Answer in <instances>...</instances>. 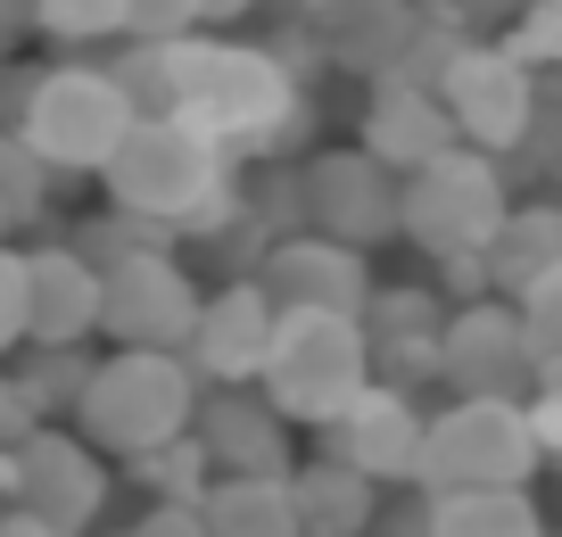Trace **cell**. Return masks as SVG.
Instances as JSON below:
<instances>
[{
  "mask_svg": "<svg viewBox=\"0 0 562 537\" xmlns=\"http://www.w3.org/2000/svg\"><path fill=\"white\" fill-rule=\"evenodd\" d=\"M158 116H182L199 133H215L232 157L290 149V133L306 124V83L273 42L248 34H182L166 42V100Z\"/></svg>",
  "mask_w": 562,
  "mask_h": 537,
  "instance_id": "obj_1",
  "label": "cell"
},
{
  "mask_svg": "<svg viewBox=\"0 0 562 537\" xmlns=\"http://www.w3.org/2000/svg\"><path fill=\"white\" fill-rule=\"evenodd\" d=\"M100 191H108V208H116L124 224L158 232V240H175V232H215L240 208V157L215 133L182 124V116H140L133 133H124V149L108 157Z\"/></svg>",
  "mask_w": 562,
  "mask_h": 537,
  "instance_id": "obj_2",
  "label": "cell"
},
{
  "mask_svg": "<svg viewBox=\"0 0 562 537\" xmlns=\"http://www.w3.org/2000/svg\"><path fill=\"white\" fill-rule=\"evenodd\" d=\"M0 108H9V133H25V149L50 174H91L100 182L108 157L124 149V133L140 124L133 91L116 83V67H91V58H50V67L0 75Z\"/></svg>",
  "mask_w": 562,
  "mask_h": 537,
  "instance_id": "obj_3",
  "label": "cell"
},
{
  "mask_svg": "<svg viewBox=\"0 0 562 537\" xmlns=\"http://www.w3.org/2000/svg\"><path fill=\"white\" fill-rule=\"evenodd\" d=\"M199 398H207V381H199V365L182 347H108L100 365H91V381H83V405H75L67 422L100 455H124V463H133L140 447H166V438L191 430Z\"/></svg>",
  "mask_w": 562,
  "mask_h": 537,
  "instance_id": "obj_4",
  "label": "cell"
},
{
  "mask_svg": "<svg viewBox=\"0 0 562 537\" xmlns=\"http://www.w3.org/2000/svg\"><path fill=\"white\" fill-rule=\"evenodd\" d=\"M372 381H381V372H372L364 314L281 306V323H273V356H265L257 389L281 405V414H290V430H323V422H339Z\"/></svg>",
  "mask_w": 562,
  "mask_h": 537,
  "instance_id": "obj_5",
  "label": "cell"
},
{
  "mask_svg": "<svg viewBox=\"0 0 562 537\" xmlns=\"http://www.w3.org/2000/svg\"><path fill=\"white\" fill-rule=\"evenodd\" d=\"M505 215H513V174H505V157L472 149V141L397 174V240H414L430 265L480 257Z\"/></svg>",
  "mask_w": 562,
  "mask_h": 537,
  "instance_id": "obj_6",
  "label": "cell"
},
{
  "mask_svg": "<svg viewBox=\"0 0 562 537\" xmlns=\"http://www.w3.org/2000/svg\"><path fill=\"white\" fill-rule=\"evenodd\" d=\"M538 471H546V447H538V422H529L521 398H456L422 430L414 488L422 496H447V488H529Z\"/></svg>",
  "mask_w": 562,
  "mask_h": 537,
  "instance_id": "obj_7",
  "label": "cell"
},
{
  "mask_svg": "<svg viewBox=\"0 0 562 537\" xmlns=\"http://www.w3.org/2000/svg\"><path fill=\"white\" fill-rule=\"evenodd\" d=\"M439 100H447V116H456V141H472V149H488V157L513 166L529 124L546 116V75L529 67L505 34L496 42H456V58L439 67Z\"/></svg>",
  "mask_w": 562,
  "mask_h": 537,
  "instance_id": "obj_8",
  "label": "cell"
},
{
  "mask_svg": "<svg viewBox=\"0 0 562 537\" xmlns=\"http://www.w3.org/2000/svg\"><path fill=\"white\" fill-rule=\"evenodd\" d=\"M207 290L166 240H140L100 265V339L108 347H191Z\"/></svg>",
  "mask_w": 562,
  "mask_h": 537,
  "instance_id": "obj_9",
  "label": "cell"
},
{
  "mask_svg": "<svg viewBox=\"0 0 562 537\" xmlns=\"http://www.w3.org/2000/svg\"><path fill=\"white\" fill-rule=\"evenodd\" d=\"M439 381L456 398H529L538 381V347H529V323H521V298H456L447 306V331H439Z\"/></svg>",
  "mask_w": 562,
  "mask_h": 537,
  "instance_id": "obj_10",
  "label": "cell"
},
{
  "mask_svg": "<svg viewBox=\"0 0 562 537\" xmlns=\"http://www.w3.org/2000/svg\"><path fill=\"white\" fill-rule=\"evenodd\" d=\"M9 504L42 513L67 537H91L100 513H108V455L91 447L75 422H42V430L18 447V488H9Z\"/></svg>",
  "mask_w": 562,
  "mask_h": 537,
  "instance_id": "obj_11",
  "label": "cell"
},
{
  "mask_svg": "<svg viewBox=\"0 0 562 537\" xmlns=\"http://www.w3.org/2000/svg\"><path fill=\"white\" fill-rule=\"evenodd\" d=\"M299 191H306V224L331 232L348 248H381L397 240V166L348 141V149H315L299 166Z\"/></svg>",
  "mask_w": 562,
  "mask_h": 537,
  "instance_id": "obj_12",
  "label": "cell"
},
{
  "mask_svg": "<svg viewBox=\"0 0 562 537\" xmlns=\"http://www.w3.org/2000/svg\"><path fill=\"white\" fill-rule=\"evenodd\" d=\"M273 323H281V298L265 290L257 273H232V281L207 290V306H199L182 356L199 365L207 389H248L265 372V356H273Z\"/></svg>",
  "mask_w": 562,
  "mask_h": 537,
  "instance_id": "obj_13",
  "label": "cell"
},
{
  "mask_svg": "<svg viewBox=\"0 0 562 537\" xmlns=\"http://www.w3.org/2000/svg\"><path fill=\"white\" fill-rule=\"evenodd\" d=\"M422 430H430V414H422L414 389L372 381L339 422H323V430H315V447H323V455H339V463H356L364 480H381V488H414Z\"/></svg>",
  "mask_w": 562,
  "mask_h": 537,
  "instance_id": "obj_14",
  "label": "cell"
},
{
  "mask_svg": "<svg viewBox=\"0 0 562 537\" xmlns=\"http://www.w3.org/2000/svg\"><path fill=\"white\" fill-rule=\"evenodd\" d=\"M257 281L281 298V306H331V314H364L372 290H381V281H372V265H364V248L331 240V232H315V224L281 232V240L265 248Z\"/></svg>",
  "mask_w": 562,
  "mask_h": 537,
  "instance_id": "obj_15",
  "label": "cell"
},
{
  "mask_svg": "<svg viewBox=\"0 0 562 537\" xmlns=\"http://www.w3.org/2000/svg\"><path fill=\"white\" fill-rule=\"evenodd\" d=\"M315 51L331 58L339 75H397L405 51L422 34V0H323V9H299Z\"/></svg>",
  "mask_w": 562,
  "mask_h": 537,
  "instance_id": "obj_16",
  "label": "cell"
},
{
  "mask_svg": "<svg viewBox=\"0 0 562 537\" xmlns=\"http://www.w3.org/2000/svg\"><path fill=\"white\" fill-rule=\"evenodd\" d=\"M25 339L34 347H91L100 339V265L75 240L25 248Z\"/></svg>",
  "mask_w": 562,
  "mask_h": 537,
  "instance_id": "obj_17",
  "label": "cell"
},
{
  "mask_svg": "<svg viewBox=\"0 0 562 537\" xmlns=\"http://www.w3.org/2000/svg\"><path fill=\"white\" fill-rule=\"evenodd\" d=\"M356 141H364L381 166L414 174L422 157L456 149V116H447V100L430 83H414V75H372V83H364V116H356Z\"/></svg>",
  "mask_w": 562,
  "mask_h": 537,
  "instance_id": "obj_18",
  "label": "cell"
},
{
  "mask_svg": "<svg viewBox=\"0 0 562 537\" xmlns=\"http://www.w3.org/2000/svg\"><path fill=\"white\" fill-rule=\"evenodd\" d=\"M439 331H447V306H439L430 290H414V281L372 290V306H364L372 372H381V381H397V389L439 381Z\"/></svg>",
  "mask_w": 562,
  "mask_h": 537,
  "instance_id": "obj_19",
  "label": "cell"
},
{
  "mask_svg": "<svg viewBox=\"0 0 562 537\" xmlns=\"http://www.w3.org/2000/svg\"><path fill=\"white\" fill-rule=\"evenodd\" d=\"M191 430L207 438L215 471H299L290 463V414H281L257 381L248 389H207Z\"/></svg>",
  "mask_w": 562,
  "mask_h": 537,
  "instance_id": "obj_20",
  "label": "cell"
},
{
  "mask_svg": "<svg viewBox=\"0 0 562 537\" xmlns=\"http://www.w3.org/2000/svg\"><path fill=\"white\" fill-rule=\"evenodd\" d=\"M199 513H207V537H306L290 471H215Z\"/></svg>",
  "mask_w": 562,
  "mask_h": 537,
  "instance_id": "obj_21",
  "label": "cell"
},
{
  "mask_svg": "<svg viewBox=\"0 0 562 537\" xmlns=\"http://www.w3.org/2000/svg\"><path fill=\"white\" fill-rule=\"evenodd\" d=\"M290 496L306 513V537H372V521H381V480H364L356 463H339L323 447L290 471Z\"/></svg>",
  "mask_w": 562,
  "mask_h": 537,
  "instance_id": "obj_22",
  "label": "cell"
},
{
  "mask_svg": "<svg viewBox=\"0 0 562 537\" xmlns=\"http://www.w3.org/2000/svg\"><path fill=\"white\" fill-rule=\"evenodd\" d=\"M480 265H488L496 298L538 290V281L562 265V208H554V199H513V215L496 224V240L480 248Z\"/></svg>",
  "mask_w": 562,
  "mask_h": 537,
  "instance_id": "obj_23",
  "label": "cell"
},
{
  "mask_svg": "<svg viewBox=\"0 0 562 537\" xmlns=\"http://www.w3.org/2000/svg\"><path fill=\"white\" fill-rule=\"evenodd\" d=\"M430 537H554L529 488H447L430 496Z\"/></svg>",
  "mask_w": 562,
  "mask_h": 537,
  "instance_id": "obj_24",
  "label": "cell"
},
{
  "mask_svg": "<svg viewBox=\"0 0 562 537\" xmlns=\"http://www.w3.org/2000/svg\"><path fill=\"white\" fill-rule=\"evenodd\" d=\"M34 34L58 51H100V42H133V9L124 0H34Z\"/></svg>",
  "mask_w": 562,
  "mask_h": 537,
  "instance_id": "obj_25",
  "label": "cell"
},
{
  "mask_svg": "<svg viewBox=\"0 0 562 537\" xmlns=\"http://www.w3.org/2000/svg\"><path fill=\"white\" fill-rule=\"evenodd\" d=\"M91 347H34L25 339V365H18V381H25V398L42 405V422H58V414H75L83 405V381H91Z\"/></svg>",
  "mask_w": 562,
  "mask_h": 537,
  "instance_id": "obj_26",
  "label": "cell"
},
{
  "mask_svg": "<svg viewBox=\"0 0 562 537\" xmlns=\"http://www.w3.org/2000/svg\"><path fill=\"white\" fill-rule=\"evenodd\" d=\"M42 199H50V166L25 149V133L0 124V240H18V232L42 215Z\"/></svg>",
  "mask_w": 562,
  "mask_h": 537,
  "instance_id": "obj_27",
  "label": "cell"
},
{
  "mask_svg": "<svg viewBox=\"0 0 562 537\" xmlns=\"http://www.w3.org/2000/svg\"><path fill=\"white\" fill-rule=\"evenodd\" d=\"M133 480L149 488V496H207L215 455H207V438H199V430H182V438H166V447H140L133 455Z\"/></svg>",
  "mask_w": 562,
  "mask_h": 537,
  "instance_id": "obj_28",
  "label": "cell"
},
{
  "mask_svg": "<svg viewBox=\"0 0 562 537\" xmlns=\"http://www.w3.org/2000/svg\"><path fill=\"white\" fill-rule=\"evenodd\" d=\"M505 42L538 75H562V0H521V18L505 25Z\"/></svg>",
  "mask_w": 562,
  "mask_h": 537,
  "instance_id": "obj_29",
  "label": "cell"
},
{
  "mask_svg": "<svg viewBox=\"0 0 562 537\" xmlns=\"http://www.w3.org/2000/svg\"><path fill=\"white\" fill-rule=\"evenodd\" d=\"M521 323H529V347H538V365H562V265L521 290Z\"/></svg>",
  "mask_w": 562,
  "mask_h": 537,
  "instance_id": "obj_30",
  "label": "cell"
},
{
  "mask_svg": "<svg viewBox=\"0 0 562 537\" xmlns=\"http://www.w3.org/2000/svg\"><path fill=\"white\" fill-rule=\"evenodd\" d=\"M422 18L456 25V34H472V42H496L513 18H521V0H422Z\"/></svg>",
  "mask_w": 562,
  "mask_h": 537,
  "instance_id": "obj_31",
  "label": "cell"
},
{
  "mask_svg": "<svg viewBox=\"0 0 562 537\" xmlns=\"http://www.w3.org/2000/svg\"><path fill=\"white\" fill-rule=\"evenodd\" d=\"M133 9V42H182V34H199V0H124Z\"/></svg>",
  "mask_w": 562,
  "mask_h": 537,
  "instance_id": "obj_32",
  "label": "cell"
},
{
  "mask_svg": "<svg viewBox=\"0 0 562 537\" xmlns=\"http://www.w3.org/2000/svg\"><path fill=\"white\" fill-rule=\"evenodd\" d=\"M529 422H538V447H546V463L562 471V365H538V381H529Z\"/></svg>",
  "mask_w": 562,
  "mask_h": 537,
  "instance_id": "obj_33",
  "label": "cell"
},
{
  "mask_svg": "<svg viewBox=\"0 0 562 537\" xmlns=\"http://www.w3.org/2000/svg\"><path fill=\"white\" fill-rule=\"evenodd\" d=\"M25 347V248L0 240V356Z\"/></svg>",
  "mask_w": 562,
  "mask_h": 537,
  "instance_id": "obj_34",
  "label": "cell"
},
{
  "mask_svg": "<svg viewBox=\"0 0 562 537\" xmlns=\"http://www.w3.org/2000/svg\"><path fill=\"white\" fill-rule=\"evenodd\" d=\"M133 537H207V513H199V496H149Z\"/></svg>",
  "mask_w": 562,
  "mask_h": 537,
  "instance_id": "obj_35",
  "label": "cell"
},
{
  "mask_svg": "<svg viewBox=\"0 0 562 537\" xmlns=\"http://www.w3.org/2000/svg\"><path fill=\"white\" fill-rule=\"evenodd\" d=\"M42 430V405L25 398V381L9 365H0V447H25V438Z\"/></svg>",
  "mask_w": 562,
  "mask_h": 537,
  "instance_id": "obj_36",
  "label": "cell"
},
{
  "mask_svg": "<svg viewBox=\"0 0 562 537\" xmlns=\"http://www.w3.org/2000/svg\"><path fill=\"white\" fill-rule=\"evenodd\" d=\"M372 537H430V496H405V504H381V521H372Z\"/></svg>",
  "mask_w": 562,
  "mask_h": 537,
  "instance_id": "obj_37",
  "label": "cell"
},
{
  "mask_svg": "<svg viewBox=\"0 0 562 537\" xmlns=\"http://www.w3.org/2000/svg\"><path fill=\"white\" fill-rule=\"evenodd\" d=\"M265 0H199V18H207V34H240L248 18H257Z\"/></svg>",
  "mask_w": 562,
  "mask_h": 537,
  "instance_id": "obj_38",
  "label": "cell"
},
{
  "mask_svg": "<svg viewBox=\"0 0 562 537\" xmlns=\"http://www.w3.org/2000/svg\"><path fill=\"white\" fill-rule=\"evenodd\" d=\"M0 537H67V529H50V521H42V513H25V504H9V513H0Z\"/></svg>",
  "mask_w": 562,
  "mask_h": 537,
  "instance_id": "obj_39",
  "label": "cell"
},
{
  "mask_svg": "<svg viewBox=\"0 0 562 537\" xmlns=\"http://www.w3.org/2000/svg\"><path fill=\"white\" fill-rule=\"evenodd\" d=\"M91 537H133V529H91Z\"/></svg>",
  "mask_w": 562,
  "mask_h": 537,
  "instance_id": "obj_40",
  "label": "cell"
},
{
  "mask_svg": "<svg viewBox=\"0 0 562 537\" xmlns=\"http://www.w3.org/2000/svg\"><path fill=\"white\" fill-rule=\"evenodd\" d=\"M290 9H323V0H290Z\"/></svg>",
  "mask_w": 562,
  "mask_h": 537,
  "instance_id": "obj_41",
  "label": "cell"
},
{
  "mask_svg": "<svg viewBox=\"0 0 562 537\" xmlns=\"http://www.w3.org/2000/svg\"><path fill=\"white\" fill-rule=\"evenodd\" d=\"M0 513H9V504H0Z\"/></svg>",
  "mask_w": 562,
  "mask_h": 537,
  "instance_id": "obj_42",
  "label": "cell"
},
{
  "mask_svg": "<svg viewBox=\"0 0 562 537\" xmlns=\"http://www.w3.org/2000/svg\"><path fill=\"white\" fill-rule=\"evenodd\" d=\"M0 75H9V67H0Z\"/></svg>",
  "mask_w": 562,
  "mask_h": 537,
  "instance_id": "obj_43",
  "label": "cell"
},
{
  "mask_svg": "<svg viewBox=\"0 0 562 537\" xmlns=\"http://www.w3.org/2000/svg\"><path fill=\"white\" fill-rule=\"evenodd\" d=\"M554 537H562V529H554Z\"/></svg>",
  "mask_w": 562,
  "mask_h": 537,
  "instance_id": "obj_44",
  "label": "cell"
}]
</instances>
